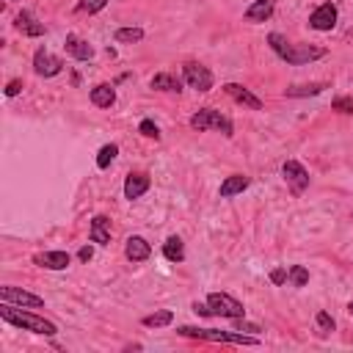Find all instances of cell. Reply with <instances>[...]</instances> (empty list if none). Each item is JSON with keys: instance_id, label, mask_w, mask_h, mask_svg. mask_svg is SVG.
I'll return each instance as SVG.
<instances>
[{"instance_id": "1", "label": "cell", "mask_w": 353, "mask_h": 353, "mask_svg": "<svg viewBox=\"0 0 353 353\" xmlns=\"http://www.w3.org/2000/svg\"><path fill=\"white\" fill-rule=\"evenodd\" d=\"M268 44H270V50L281 58V61H287L290 66H303V63H312V61H317V58H325V47H317V44H306V41H290L284 33H279V30H273V33H268Z\"/></svg>"}, {"instance_id": "2", "label": "cell", "mask_w": 353, "mask_h": 353, "mask_svg": "<svg viewBox=\"0 0 353 353\" xmlns=\"http://www.w3.org/2000/svg\"><path fill=\"white\" fill-rule=\"evenodd\" d=\"M0 320L8 323V325H17L22 331H30V334H41V336H55L58 334V325L44 320L41 314L25 309V306H14V303H3L0 306Z\"/></svg>"}, {"instance_id": "3", "label": "cell", "mask_w": 353, "mask_h": 353, "mask_svg": "<svg viewBox=\"0 0 353 353\" xmlns=\"http://www.w3.org/2000/svg\"><path fill=\"white\" fill-rule=\"evenodd\" d=\"M176 334L185 339H199V342H226V345H259L262 339L256 334H243V331H218V328H199V325H176Z\"/></svg>"}, {"instance_id": "4", "label": "cell", "mask_w": 353, "mask_h": 353, "mask_svg": "<svg viewBox=\"0 0 353 353\" xmlns=\"http://www.w3.org/2000/svg\"><path fill=\"white\" fill-rule=\"evenodd\" d=\"M196 132H207V130H218L221 135H226V138H232L234 135V124H232V119L229 116H223L221 110H215V108H199L193 116H190V121H188Z\"/></svg>"}, {"instance_id": "5", "label": "cell", "mask_w": 353, "mask_h": 353, "mask_svg": "<svg viewBox=\"0 0 353 353\" xmlns=\"http://www.w3.org/2000/svg\"><path fill=\"white\" fill-rule=\"evenodd\" d=\"M207 306L212 309V317H223V320L245 317V306L229 292H210L207 295Z\"/></svg>"}, {"instance_id": "6", "label": "cell", "mask_w": 353, "mask_h": 353, "mask_svg": "<svg viewBox=\"0 0 353 353\" xmlns=\"http://www.w3.org/2000/svg\"><path fill=\"white\" fill-rule=\"evenodd\" d=\"M182 80H185L193 91H199V94H207V91L215 85V77H212L210 66H204V63H199V61H185V63H182Z\"/></svg>"}, {"instance_id": "7", "label": "cell", "mask_w": 353, "mask_h": 353, "mask_svg": "<svg viewBox=\"0 0 353 353\" xmlns=\"http://www.w3.org/2000/svg\"><path fill=\"white\" fill-rule=\"evenodd\" d=\"M281 176H284L287 190H290L292 196H303V193H306V188H309V182H312L309 171H306V168H303V163H301V160H295V157L284 160V165H281Z\"/></svg>"}, {"instance_id": "8", "label": "cell", "mask_w": 353, "mask_h": 353, "mask_svg": "<svg viewBox=\"0 0 353 353\" xmlns=\"http://www.w3.org/2000/svg\"><path fill=\"white\" fill-rule=\"evenodd\" d=\"M0 301L3 303H14V306H25V309H44V298L36 292H28L22 287L14 284H3L0 287Z\"/></svg>"}, {"instance_id": "9", "label": "cell", "mask_w": 353, "mask_h": 353, "mask_svg": "<svg viewBox=\"0 0 353 353\" xmlns=\"http://www.w3.org/2000/svg\"><path fill=\"white\" fill-rule=\"evenodd\" d=\"M336 19H339V8L334 3H320L309 14V28L312 30H320V33H328V30L336 28Z\"/></svg>"}, {"instance_id": "10", "label": "cell", "mask_w": 353, "mask_h": 353, "mask_svg": "<svg viewBox=\"0 0 353 353\" xmlns=\"http://www.w3.org/2000/svg\"><path fill=\"white\" fill-rule=\"evenodd\" d=\"M61 69H63V61L58 55H52L47 47H39L33 52V72L39 77H55V74H61Z\"/></svg>"}, {"instance_id": "11", "label": "cell", "mask_w": 353, "mask_h": 353, "mask_svg": "<svg viewBox=\"0 0 353 353\" xmlns=\"http://www.w3.org/2000/svg\"><path fill=\"white\" fill-rule=\"evenodd\" d=\"M14 28H17L22 36H28V39H41V36L47 33V25L39 22V19L33 17V11H28V8H22V11L17 14Z\"/></svg>"}, {"instance_id": "12", "label": "cell", "mask_w": 353, "mask_h": 353, "mask_svg": "<svg viewBox=\"0 0 353 353\" xmlns=\"http://www.w3.org/2000/svg\"><path fill=\"white\" fill-rule=\"evenodd\" d=\"M223 91H226V97H232L237 105H243V108H248V110H262V99H259L251 88H245V85H240V83H226Z\"/></svg>"}, {"instance_id": "13", "label": "cell", "mask_w": 353, "mask_h": 353, "mask_svg": "<svg viewBox=\"0 0 353 353\" xmlns=\"http://www.w3.org/2000/svg\"><path fill=\"white\" fill-rule=\"evenodd\" d=\"M149 185H152L149 174H143V171H130L127 179H124V199H130V201L141 199V196L149 190Z\"/></svg>"}, {"instance_id": "14", "label": "cell", "mask_w": 353, "mask_h": 353, "mask_svg": "<svg viewBox=\"0 0 353 353\" xmlns=\"http://www.w3.org/2000/svg\"><path fill=\"white\" fill-rule=\"evenodd\" d=\"M124 256H127L130 262H146V259L152 256V245L146 243V237L130 234L127 243H124Z\"/></svg>"}, {"instance_id": "15", "label": "cell", "mask_w": 353, "mask_h": 353, "mask_svg": "<svg viewBox=\"0 0 353 353\" xmlns=\"http://www.w3.org/2000/svg\"><path fill=\"white\" fill-rule=\"evenodd\" d=\"M33 265L47 268V270H66L72 265V256L66 251H41L33 256Z\"/></svg>"}, {"instance_id": "16", "label": "cell", "mask_w": 353, "mask_h": 353, "mask_svg": "<svg viewBox=\"0 0 353 353\" xmlns=\"http://www.w3.org/2000/svg\"><path fill=\"white\" fill-rule=\"evenodd\" d=\"M273 11H276V0H254L245 11H243V19L245 22H268L270 17H273Z\"/></svg>"}, {"instance_id": "17", "label": "cell", "mask_w": 353, "mask_h": 353, "mask_svg": "<svg viewBox=\"0 0 353 353\" xmlns=\"http://www.w3.org/2000/svg\"><path fill=\"white\" fill-rule=\"evenodd\" d=\"M63 47H66V52H69L74 61H91V58H94V47H91L85 39L74 36V33H66Z\"/></svg>"}, {"instance_id": "18", "label": "cell", "mask_w": 353, "mask_h": 353, "mask_svg": "<svg viewBox=\"0 0 353 353\" xmlns=\"http://www.w3.org/2000/svg\"><path fill=\"white\" fill-rule=\"evenodd\" d=\"M88 237L97 245H110V218L108 215H94L88 226Z\"/></svg>"}, {"instance_id": "19", "label": "cell", "mask_w": 353, "mask_h": 353, "mask_svg": "<svg viewBox=\"0 0 353 353\" xmlns=\"http://www.w3.org/2000/svg\"><path fill=\"white\" fill-rule=\"evenodd\" d=\"M248 185H251V176H245V174H229V176L221 182L218 196H221V199H232V196L243 193Z\"/></svg>"}, {"instance_id": "20", "label": "cell", "mask_w": 353, "mask_h": 353, "mask_svg": "<svg viewBox=\"0 0 353 353\" xmlns=\"http://www.w3.org/2000/svg\"><path fill=\"white\" fill-rule=\"evenodd\" d=\"M149 88L154 91H165V94H179L182 91V80L171 72H157L152 80H149Z\"/></svg>"}, {"instance_id": "21", "label": "cell", "mask_w": 353, "mask_h": 353, "mask_svg": "<svg viewBox=\"0 0 353 353\" xmlns=\"http://www.w3.org/2000/svg\"><path fill=\"white\" fill-rule=\"evenodd\" d=\"M88 99H91V105H97V108H113V105H116V88H113L110 83H99V85L91 88Z\"/></svg>"}, {"instance_id": "22", "label": "cell", "mask_w": 353, "mask_h": 353, "mask_svg": "<svg viewBox=\"0 0 353 353\" xmlns=\"http://www.w3.org/2000/svg\"><path fill=\"white\" fill-rule=\"evenodd\" d=\"M163 256H165L168 262H174V265L185 262V243H182V237L171 234V237L163 243Z\"/></svg>"}, {"instance_id": "23", "label": "cell", "mask_w": 353, "mask_h": 353, "mask_svg": "<svg viewBox=\"0 0 353 353\" xmlns=\"http://www.w3.org/2000/svg\"><path fill=\"white\" fill-rule=\"evenodd\" d=\"M328 88V83H303V85H290L284 88V97L290 99H298V97H317Z\"/></svg>"}, {"instance_id": "24", "label": "cell", "mask_w": 353, "mask_h": 353, "mask_svg": "<svg viewBox=\"0 0 353 353\" xmlns=\"http://www.w3.org/2000/svg\"><path fill=\"white\" fill-rule=\"evenodd\" d=\"M174 323V312L171 309H160V312H152L146 317H141V325L143 328H165Z\"/></svg>"}, {"instance_id": "25", "label": "cell", "mask_w": 353, "mask_h": 353, "mask_svg": "<svg viewBox=\"0 0 353 353\" xmlns=\"http://www.w3.org/2000/svg\"><path fill=\"white\" fill-rule=\"evenodd\" d=\"M143 28H119L116 33H113V39L119 41V44H138V41H143Z\"/></svg>"}, {"instance_id": "26", "label": "cell", "mask_w": 353, "mask_h": 353, "mask_svg": "<svg viewBox=\"0 0 353 353\" xmlns=\"http://www.w3.org/2000/svg\"><path fill=\"white\" fill-rule=\"evenodd\" d=\"M314 325H317V336H331V334L336 331V323H334V317H331L325 309H320V312L314 314Z\"/></svg>"}, {"instance_id": "27", "label": "cell", "mask_w": 353, "mask_h": 353, "mask_svg": "<svg viewBox=\"0 0 353 353\" xmlns=\"http://www.w3.org/2000/svg\"><path fill=\"white\" fill-rule=\"evenodd\" d=\"M287 279L292 287H306L309 284V270L303 265H290L287 268Z\"/></svg>"}, {"instance_id": "28", "label": "cell", "mask_w": 353, "mask_h": 353, "mask_svg": "<svg viewBox=\"0 0 353 353\" xmlns=\"http://www.w3.org/2000/svg\"><path fill=\"white\" fill-rule=\"evenodd\" d=\"M119 154V146L116 143H105L99 152H97V168H108Z\"/></svg>"}, {"instance_id": "29", "label": "cell", "mask_w": 353, "mask_h": 353, "mask_svg": "<svg viewBox=\"0 0 353 353\" xmlns=\"http://www.w3.org/2000/svg\"><path fill=\"white\" fill-rule=\"evenodd\" d=\"M105 6H108V0H77L74 11H77V14H97V11H102Z\"/></svg>"}, {"instance_id": "30", "label": "cell", "mask_w": 353, "mask_h": 353, "mask_svg": "<svg viewBox=\"0 0 353 353\" xmlns=\"http://www.w3.org/2000/svg\"><path fill=\"white\" fill-rule=\"evenodd\" d=\"M138 132L143 135V138H152V141H160V127L152 121V119H143L141 124H138Z\"/></svg>"}, {"instance_id": "31", "label": "cell", "mask_w": 353, "mask_h": 353, "mask_svg": "<svg viewBox=\"0 0 353 353\" xmlns=\"http://www.w3.org/2000/svg\"><path fill=\"white\" fill-rule=\"evenodd\" d=\"M331 110L345 113V116H353V97H336V99L331 102Z\"/></svg>"}, {"instance_id": "32", "label": "cell", "mask_w": 353, "mask_h": 353, "mask_svg": "<svg viewBox=\"0 0 353 353\" xmlns=\"http://www.w3.org/2000/svg\"><path fill=\"white\" fill-rule=\"evenodd\" d=\"M284 281H287V268H273V270H270V284L281 287Z\"/></svg>"}, {"instance_id": "33", "label": "cell", "mask_w": 353, "mask_h": 353, "mask_svg": "<svg viewBox=\"0 0 353 353\" xmlns=\"http://www.w3.org/2000/svg\"><path fill=\"white\" fill-rule=\"evenodd\" d=\"M19 91H22V80H19V77L8 80V85H6V97H17Z\"/></svg>"}, {"instance_id": "34", "label": "cell", "mask_w": 353, "mask_h": 353, "mask_svg": "<svg viewBox=\"0 0 353 353\" xmlns=\"http://www.w3.org/2000/svg\"><path fill=\"white\" fill-rule=\"evenodd\" d=\"M196 314H201V317H212V309L207 306V301L204 303H199V301H193V306H190Z\"/></svg>"}, {"instance_id": "35", "label": "cell", "mask_w": 353, "mask_h": 353, "mask_svg": "<svg viewBox=\"0 0 353 353\" xmlns=\"http://www.w3.org/2000/svg\"><path fill=\"white\" fill-rule=\"evenodd\" d=\"M77 259H80V262H91V259H94V248H91V245H83V248L77 251Z\"/></svg>"}, {"instance_id": "36", "label": "cell", "mask_w": 353, "mask_h": 353, "mask_svg": "<svg viewBox=\"0 0 353 353\" xmlns=\"http://www.w3.org/2000/svg\"><path fill=\"white\" fill-rule=\"evenodd\" d=\"M347 312H350V317H353V298H350V303H347Z\"/></svg>"}]
</instances>
